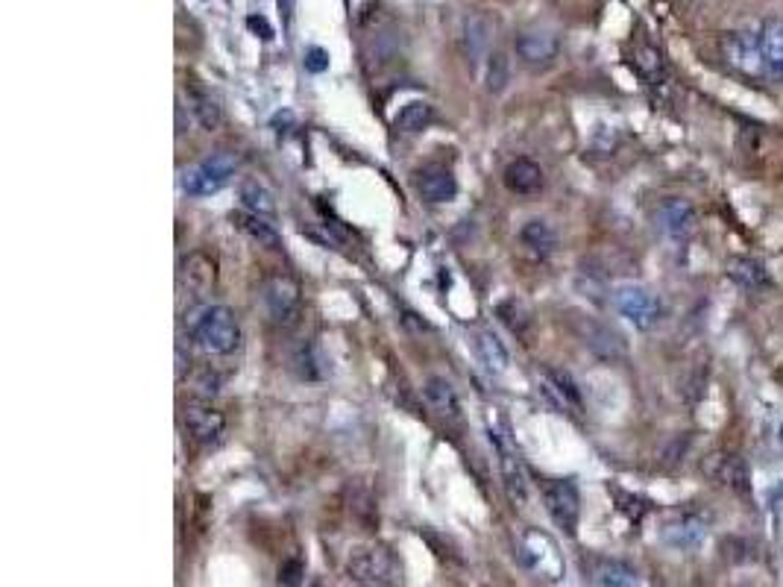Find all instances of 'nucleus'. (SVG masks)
<instances>
[{
    "label": "nucleus",
    "instance_id": "nucleus-22",
    "mask_svg": "<svg viewBox=\"0 0 783 587\" xmlns=\"http://www.w3.org/2000/svg\"><path fill=\"white\" fill-rule=\"evenodd\" d=\"M520 244L534 259H549L558 250V232L552 229L549 221L534 218L520 229Z\"/></svg>",
    "mask_w": 783,
    "mask_h": 587
},
{
    "label": "nucleus",
    "instance_id": "nucleus-3",
    "mask_svg": "<svg viewBox=\"0 0 783 587\" xmlns=\"http://www.w3.org/2000/svg\"><path fill=\"white\" fill-rule=\"evenodd\" d=\"M517 555L520 561L540 579L546 582H561L566 573V561L561 555V546L555 543L552 535L540 532V529H525L517 543Z\"/></svg>",
    "mask_w": 783,
    "mask_h": 587
},
{
    "label": "nucleus",
    "instance_id": "nucleus-13",
    "mask_svg": "<svg viewBox=\"0 0 783 587\" xmlns=\"http://www.w3.org/2000/svg\"><path fill=\"white\" fill-rule=\"evenodd\" d=\"M517 56L528 68H543V65H552L555 56H558V36L549 33V30H525L517 36Z\"/></svg>",
    "mask_w": 783,
    "mask_h": 587
},
{
    "label": "nucleus",
    "instance_id": "nucleus-33",
    "mask_svg": "<svg viewBox=\"0 0 783 587\" xmlns=\"http://www.w3.org/2000/svg\"><path fill=\"white\" fill-rule=\"evenodd\" d=\"M300 576H303V564L294 558V561H285L282 570H279V585L282 587H297L300 585Z\"/></svg>",
    "mask_w": 783,
    "mask_h": 587
},
{
    "label": "nucleus",
    "instance_id": "nucleus-8",
    "mask_svg": "<svg viewBox=\"0 0 783 587\" xmlns=\"http://www.w3.org/2000/svg\"><path fill=\"white\" fill-rule=\"evenodd\" d=\"M264 306H267V315L273 317V323H279V326L297 323V317L303 312L300 285L291 276H285V273L270 276L264 282Z\"/></svg>",
    "mask_w": 783,
    "mask_h": 587
},
{
    "label": "nucleus",
    "instance_id": "nucleus-14",
    "mask_svg": "<svg viewBox=\"0 0 783 587\" xmlns=\"http://www.w3.org/2000/svg\"><path fill=\"white\" fill-rule=\"evenodd\" d=\"M179 279H182V285H185L200 303H206V297L215 291L218 268H215V262H212L206 253H191V256L182 262V268H179Z\"/></svg>",
    "mask_w": 783,
    "mask_h": 587
},
{
    "label": "nucleus",
    "instance_id": "nucleus-1",
    "mask_svg": "<svg viewBox=\"0 0 783 587\" xmlns=\"http://www.w3.org/2000/svg\"><path fill=\"white\" fill-rule=\"evenodd\" d=\"M185 335L209 356H229L241 344V326L220 303H197L182 315Z\"/></svg>",
    "mask_w": 783,
    "mask_h": 587
},
{
    "label": "nucleus",
    "instance_id": "nucleus-35",
    "mask_svg": "<svg viewBox=\"0 0 783 587\" xmlns=\"http://www.w3.org/2000/svg\"><path fill=\"white\" fill-rule=\"evenodd\" d=\"M247 24H250V27H253V30H261V39H270V36H273V30H270V24H267V21H264V18H250V21H247Z\"/></svg>",
    "mask_w": 783,
    "mask_h": 587
},
{
    "label": "nucleus",
    "instance_id": "nucleus-31",
    "mask_svg": "<svg viewBox=\"0 0 783 587\" xmlns=\"http://www.w3.org/2000/svg\"><path fill=\"white\" fill-rule=\"evenodd\" d=\"M191 109H194V115H197V121L212 133V130H218L220 127V109L218 103L212 100V97H206V94H191Z\"/></svg>",
    "mask_w": 783,
    "mask_h": 587
},
{
    "label": "nucleus",
    "instance_id": "nucleus-12",
    "mask_svg": "<svg viewBox=\"0 0 783 587\" xmlns=\"http://www.w3.org/2000/svg\"><path fill=\"white\" fill-rule=\"evenodd\" d=\"M760 47H763V80L783 83V18L760 21Z\"/></svg>",
    "mask_w": 783,
    "mask_h": 587
},
{
    "label": "nucleus",
    "instance_id": "nucleus-20",
    "mask_svg": "<svg viewBox=\"0 0 783 587\" xmlns=\"http://www.w3.org/2000/svg\"><path fill=\"white\" fill-rule=\"evenodd\" d=\"M473 350H476V356H479V362L484 364V370H487V373L499 376V373H505V370H508L511 356H508L505 344L499 341V335H496L493 329L481 326V329H476V332H473Z\"/></svg>",
    "mask_w": 783,
    "mask_h": 587
},
{
    "label": "nucleus",
    "instance_id": "nucleus-28",
    "mask_svg": "<svg viewBox=\"0 0 783 587\" xmlns=\"http://www.w3.org/2000/svg\"><path fill=\"white\" fill-rule=\"evenodd\" d=\"M508 80H511V59L496 50L487 56V68H484V86L490 94H499V91L508 89Z\"/></svg>",
    "mask_w": 783,
    "mask_h": 587
},
{
    "label": "nucleus",
    "instance_id": "nucleus-18",
    "mask_svg": "<svg viewBox=\"0 0 783 587\" xmlns=\"http://www.w3.org/2000/svg\"><path fill=\"white\" fill-rule=\"evenodd\" d=\"M502 180H505V188H508L511 194L531 197V194H537V191L543 188V168H540L534 159H525V156H520V159L508 162V168H505Z\"/></svg>",
    "mask_w": 783,
    "mask_h": 587
},
{
    "label": "nucleus",
    "instance_id": "nucleus-16",
    "mask_svg": "<svg viewBox=\"0 0 783 587\" xmlns=\"http://www.w3.org/2000/svg\"><path fill=\"white\" fill-rule=\"evenodd\" d=\"M704 532H707V520L698 511H678L666 523L663 541L669 543V546H675V549H693V546L701 543Z\"/></svg>",
    "mask_w": 783,
    "mask_h": 587
},
{
    "label": "nucleus",
    "instance_id": "nucleus-9",
    "mask_svg": "<svg viewBox=\"0 0 783 587\" xmlns=\"http://www.w3.org/2000/svg\"><path fill=\"white\" fill-rule=\"evenodd\" d=\"M616 309L628 317L637 329H652L660 320V303L643 285H622L616 288Z\"/></svg>",
    "mask_w": 783,
    "mask_h": 587
},
{
    "label": "nucleus",
    "instance_id": "nucleus-7",
    "mask_svg": "<svg viewBox=\"0 0 783 587\" xmlns=\"http://www.w3.org/2000/svg\"><path fill=\"white\" fill-rule=\"evenodd\" d=\"M543 502L549 517L558 523V529H564L572 538L578 532V520H581V494L575 488L572 479H552L543 485Z\"/></svg>",
    "mask_w": 783,
    "mask_h": 587
},
{
    "label": "nucleus",
    "instance_id": "nucleus-24",
    "mask_svg": "<svg viewBox=\"0 0 783 587\" xmlns=\"http://www.w3.org/2000/svg\"><path fill=\"white\" fill-rule=\"evenodd\" d=\"M232 224L238 226L247 238H253L259 247H279V232L273 229L267 218H259V215L241 209V212L232 215Z\"/></svg>",
    "mask_w": 783,
    "mask_h": 587
},
{
    "label": "nucleus",
    "instance_id": "nucleus-29",
    "mask_svg": "<svg viewBox=\"0 0 783 587\" xmlns=\"http://www.w3.org/2000/svg\"><path fill=\"white\" fill-rule=\"evenodd\" d=\"M294 364H297V370H300L303 379H323V376L329 373L326 356H323L320 347H314V344H303V347L297 350V356H294Z\"/></svg>",
    "mask_w": 783,
    "mask_h": 587
},
{
    "label": "nucleus",
    "instance_id": "nucleus-32",
    "mask_svg": "<svg viewBox=\"0 0 783 587\" xmlns=\"http://www.w3.org/2000/svg\"><path fill=\"white\" fill-rule=\"evenodd\" d=\"M194 388H197L200 397H215L220 391V376L218 373H212V370H203V373L194 379Z\"/></svg>",
    "mask_w": 783,
    "mask_h": 587
},
{
    "label": "nucleus",
    "instance_id": "nucleus-15",
    "mask_svg": "<svg viewBox=\"0 0 783 587\" xmlns=\"http://www.w3.org/2000/svg\"><path fill=\"white\" fill-rule=\"evenodd\" d=\"M657 226H660L663 235H669V238H675V241L687 238V235L696 229V209H693V203H687V200H681V197H672V200L660 203V209H657Z\"/></svg>",
    "mask_w": 783,
    "mask_h": 587
},
{
    "label": "nucleus",
    "instance_id": "nucleus-5",
    "mask_svg": "<svg viewBox=\"0 0 783 587\" xmlns=\"http://www.w3.org/2000/svg\"><path fill=\"white\" fill-rule=\"evenodd\" d=\"M235 171H238V156L215 153V156H206L203 162L185 168L179 182H182V191L191 197H212L232 182Z\"/></svg>",
    "mask_w": 783,
    "mask_h": 587
},
{
    "label": "nucleus",
    "instance_id": "nucleus-27",
    "mask_svg": "<svg viewBox=\"0 0 783 587\" xmlns=\"http://www.w3.org/2000/svg\"><path fill=\"white\" fill-rule=\"evenodd\" d=\"M596 576L602 587H640L637 570H631L625 561H599Z\"/></svg>",
    "mask_w": 783,
    "mask_h": 587
},
{
    "label": "nucleus",
    "instance_id": "nucleus-2",
    "mask_svg": "<svg viewBox=\"0 0 783 587\" xmlns=\"http://www.w3.org/2000/svg\"><path fill=\"white\" fill-rule=\"evenodd\" d=\"M484 426H487V438H490V444L496 450V458H499L502 485H505L511 502L522 505L525 497H528V476H525L522 452L517 447V435H514L508 417L499 408H487L484 411Z\"/></svg>",
    "mask_w": 783,
    "mask_h": 587
},
{
    "label": "nucleus",
    "instance_id": "nucleus-37",
    "mask_svg": "<svg viewBox=\"0 0 783 587\" xmlns=\"http://www.w3.org/2000/svg\"><path fill=\"white\" fill-rule=\"evenodd\" d=\"M781 447H783V432H781Z\"/></svg>",
    "mask_w": 783,
    "mask_h": 587
},
{
    "label": "nucleus",
    "instance_id": "nucleus-26",
    "mask_svg": "<svg viewBox=\"0 0 783 587\" xmlns=\"http://www.w3.org/2000/svg\"><path fill=\"white\" fill-rule=\"evenodd\" d=\"M435 121V109L423 100H411L408 106H402V112L396 115L393 127L399 133H423L429 124Z\"/></svg>",
    "mask_w": 783,
    "mask_h": 587
},
{
    "label": "nucleus",
    "instance_id": "nucleus-30",
    "mask_svg": "<svg viewBox=\"0 0 783 587\" xmlns=\"http://www.w3.org/2000/svg\"><path fill=\"white\" fill-rule=\"evenodd\" d=\"M634 65H637V71H640L646 80H652V83H657V80L666 74V62H663L660 50L652 45H640L634 50Z\"/></svg>",
    "mask_w": 783,
    "mask_h": 587
},
{
    "label": "nucleus",
    "instance_id": "nucleus-19",
    "mask_svg": "<svg viewBox=\"0 0 783 587\" xmlns=\"http://www.w3.org/2000/svg\"><path fill=\"white\" fill-rule=\"evenodd\" d=\"M540 391L549 397V403L561 411H578L581 408V394L572 382L569 373H561V370H546L540 376Z\"/></svg>",
    "mask_w": 783,
    "mask_h": 587
},
{
    "label": "nucleus",
    "instance_id": "nucleus-25",
    "mask_svg": "<svg viewBox=\"0 0 783 587\" xmlns=\"http://www.w3.org/2000/svg\"><path fill=\"white\" fill-rule=\"evenodd\" d=\"M728 276L745 288V291H757V288H766L772 279H769V271L760 265V262H754V259H745V256H737V259H731L728 262Z\"/></svg>",
    "mask_w": 783,
    "mask_h": 587
},
{
    "label": "nucleus",
    "instance_id": "nucleus-38",
    "mask_svg": "<svg viewBox=\"0 0 783 587\" xmlns=\"http://www.w3.org/2000/svg\"><path fill=\"white\" fill-rule=\"evenodd\" d=\"M314 587H317V585H314Z\"/></svg>",
    "mask_w": 783,
    "mask_h": 587
},
{
    "label": "nucleus",
    "instance_id": "nucleus-34",
    "mask_svg": "<svg viewBox=\"0 0 783 587\" xmlns=\"http://www.w3.org/2000/svg\"><path fill=\"white\" fill-rule=\"evenodd\" d=\"M305 68H308V71H314V74L326 71V68H329V53H326V50H320V47H311V50H305Z\"/></svg>",
    "mask_w": 783,
    "mask_h": 587
},
{
    "label": "nucleus",
    "instance_id": "nucleus-6",
    "mask_svg": "<svg viewBox=\"0 0 783 587\" xmlns=\"http://www.w3.org/2000/svg\"><path fill=\"white\" fill-rule=\"evenodd\" d=\"M722 59L728 68L745 77H763V47H760V24L734 30L722 39Z\"/></svg>",
    "mask_w": 783,
    "mask_h": 587
},
{
    "label": "nucleus",
    "instance_id": "nucleus-17",
    "mask_svg": "<svg viewBox=\"0 0 783 587\" xmlns=\"http://www.w3.org/2000/svg\"><path fill=\"white\" fill-rule=\"evenodd\" d=\"M423 397L429 408L435 411L440 420L446 423H458L461 420V403H458V394L452 388V382L446 376H429L423 382Z\"/></svg>",
    "mask_w": 783,
    "mask_h": 587
},
{
    "label": "nucleus",
    "instance_id": "nucleus-21",
    "mask_svg": "<svg viewBox=\"0 0 783 587\" xmlns=\"http://www.w3.org/2000/svg\"><path fill=\"white\" fill-rule=\"evenodd\" d=\"M417 191L429 203H449L458 194V180L449 168H426L417 180Z\"/></svg>",
    "mask_w": 783,
    "mask_h": 587
},
{
    "label": "nucleus",
    "instance_id": "nucleus-36",
    "mask_svg": "<svg viewBox=\"0 0 783 587\" xmlns=\"http://www.w3.org/2000/svg\"><path fill=\"white\" fill-rule=\"evenodd\" d=\"M279 3V12L285 15V21H291V15H294V6H297V0H276Z\"/></svg>",
    "mask_w": 783,
    "mask_h": 587
},
{
    "label": "nucleus",
    "instance_id": "nucleus-11",
    "mask_svg": "<svg viewBox=\"0 0 783 587\" xmlns=\"http://www.w3.org/2000/svg\"><path fill=\"white\" fill-rule=\"evenodd\" d=\"M704 476L722 488L745 491L748 488V467L737 452H713L704 458Z\"/></svg>",
    "mask_w": 783,
    "mask_h": 587
},
{
    "label": "nucleus",
    "instance_id": "nucleus-4",
    "mask_svg": "<svg viewBox=\"0 0 783 587\" xmlns=\"http://www.w3.org/2000/svg\"><path fill=\"white\" fill-rule=\"evenodd\" d=\"M347 573L361 587H396L399 585V564L382 546H358L349 552Z\"/></svg>",
    "mask_w": 783,
    "mask_h": 587
},
{
    "label": "nucleus",
    "instance_id": "nucleus-23",
    "mask_svg": "<svg viewBox=\"0 0 783 587\" xmlns=\"http://www.w3.org/2000/svg\"><path fill=\"white\" fill-rule=\"evenodd\" d=\"M238 200L244 212H253L259 218H276V200L270 194V188L259 180H244L238 185Z\"/></svg>",
    "mask_w": 783,
    "mask_h": 587
},
{
    "label": "nucleus",
    "instance_id": "nucleus-10",
    "mask_svg": "<svg viewBox=\"0 0 783 587\" xmlns=\"http://www.w3.org/2000/svg\"><path fill=\"white\" fill-rule=\"evenodd\" d=\"M182 423H185V432L191 435V441H197L203 447L218 444L226 432V417L212 403H188L182 411Z\"/></svg>",
    "mask_w": 783,
    "mask_h": 587
}]
</instances>
